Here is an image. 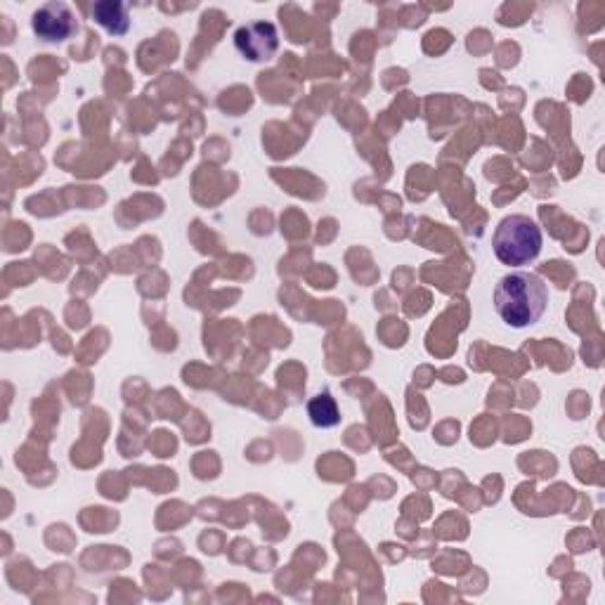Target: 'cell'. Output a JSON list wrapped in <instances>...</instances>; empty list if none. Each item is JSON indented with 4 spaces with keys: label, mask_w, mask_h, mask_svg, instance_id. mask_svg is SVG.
<instances>
[{
    "label": "cell",
    "mask_w": 605,
    "mask_h": 605,
    "mask_svg": "<svg viewBox=\"0 0 605 605\" xmlns=\"http://www.w3.org/2000/svg\"><path fill=\"white\" fill-rule=\"evenodd\" d=\"M95 22L107 29L111 36H123L131 29V17L129 8L123 3H114V0H102V3H95L90 8Z\"/></svg>",
    "instance_id": "5"
},
{
    "label": "cell",
    "mask_w": 605,
    "mask_h": 605,
    "mask_svg": "<svg viewBox=\"0 0 605 605\" xmlns=\"http://www.w3.org/2000/svg\"><path fill=\"white\" fill-rule=\"evenodd\" d=\"M234 46L249 62H267L279 50L277 26L270 22H253L237 29Z\"/></svg>",
    "instance_id": "4"
},
{
    "label": "cell",
    "mask_w": 605,
    "mask_h": 605,
    "mask_svg": "<svg viewBox=\"0 0 605 605\" xmlns=\"http://www.w3.org/2000/svg\"><path fill=\"white\" fill-rule=\"evenodd\" d=\"M32 26L36 36L44 38L46 44H62V40H69L74 34H78V20L74 10L66 3H60V0L40 5L34 12Z\"/></svg>",
    "instance_id": "3"
},
{
    "label": "cell",
    "mask_w": 605,
    "mask_h": 605,
    "mask_svg": "<svg viewBox=\"0 0 605 605\" xmlns=\"http://www.w3.org/2000/svg\"><path fill=\"white\" fill-rule=\"evenodd\" d=\"M499 317L513 329H525L540 322L548 307V287L534 273L516 270L499 279L495 289Z\"/></svg>",
    "instance_id": "1"
},
{
    "label": "cell",
    "mask_w": 605,
    "mask_h": 605,
    "mask_svg": "<svg viewBox=\"0 0 605 605\" xmlns=\"http://www.w3.org/2000/svg\"><path fill=\"white\" fill-rule=\"evenodd\" d=\"M307 416H311L317 428H334L341 424V412L329 392H319V396L307 402Z\"/></svg>",
    "instance_id": "6"
},
{
    "label": "cell",
    "mask_w": 605,
    "mask_h": 605,
    "mask_svg": "<svg viewBox=\"0 0 605 605\" xmlns=\"http://www.w3.org/2000/svg\"><path fill=\"white\" fill-rule=\"evenodd\" d=\"M544 244L542 228L530 216H506L492 237V246H495V256L499 263L520 267L532 261H537Z\"/></svg>",
    "instance_id": "2"
}]
</instances>
